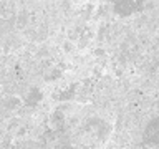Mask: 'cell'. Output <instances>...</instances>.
<instances>
[]
</instances>
